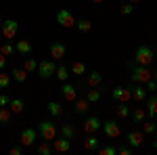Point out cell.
Segmentation results:
<instances>
[{"mask_svg": "<svg viewBox=\"0 0 157 155\" xmlns=\"http://www.w3.org/2000/svg\"><path fill=\"white\" fill-rule=\"evenodd\" d=\"M115 111H117V118L120 119H126V118H130V107L126 105V103H117V107H115Z\"/></svg>", "mask_w": 157, "mask_h": 155, "instance_id": "26", "label": "cell"}, {"mask_svg": "<svg viewBox=\"0 0 157 155\" xmlns=\"http://www.w3.org/2000/svg\"><path fill=\"white\" fill-rule=\"evenodd\" d=\"M117 153H120V155H132V153H134V149L130 147V145H128V147L124 145V147H117Z\"/></svg>", "mask_w": 157, "mask_h": 155, "instance_id": "39", "label": "cell"}, {"mask_svg": "<svg viewBox=\"0 0 157 155\" xmlns=\"http://www.w3.org/2000/svg\"><path fill=\"white\" fill-rule=\"evenodd\" d=\"M111 96H113L115 101L128 103V101L132 99V92H130V88H126V86H115V88L111 90Z\"/></svg>", "mask_w": 157, "mask_h": 155, "instance_id": "8", "label": "cell"}, {"mask_svg": "<svg viewBox=\"0 0 157 155\" xmlns=\"http://www.w3.org/2000/svg\"><path fill=\"white\" fill-rule=\"evenodd\" d=\"M153 59H155L153 57V50L149 46H145V44H140V46L136 48V52H134V63L136 65H147L149 67L153 63Z\"/></svg>", "mask_w": 157, "mask_h": 155, "instance_id": "3", "label": "cell"}, {"mask_svg": "<svg viewBox=\"0 0 157 155\" xmlns=\"http://www.w3.org/2000/svg\"><path fill=\"white\" fill-rule=\"evenodd\" d=\"M155 88H157V82L153 80V78H151V80L147 82V90H155Z\"/></svg>", "mask_w": 157, "mask_h": 155, "instance_id": "41", "label": "cell"}, {"mask_svg": "<svg viewBox=\"0 0 157 155\" xmlns=\"http://www.w3.org/2000/svg\"><path fill=\"white\" fill-rule=\"evenodd\" d=\"M15 50H17L19 55H32V52H34V46H32V42H29V40H17Z\"/></svg>", "mask_w": 157, "mask_h": 155, "instance_id": "16", "label": "cell"}, {"mask_svg": "<svg viewBox=\"0 0 157 155\" xmlns=\"http://www.w3.org/2000/svg\"><path fill=\"white\" fill-rule=\"evenodd\" d=\"M145 103H147V105H145V111H147V115H149V118H155V115H157V96L155 95H151V96H149V99H145Z\"/></svg>", "mask_w": 157, "mask_h": 155, "instance_id": "15", "label": "cell"}, {"mask_svg": "<svg viewBox=\"0 0 157 155\" xmlns=\"http://www.w3.org/2000/svg\"><path fill=\"white\" fill-rule=\"evenodd\" d=\"M57 23L65 29H71V27H75V17H73L71 11L61 9V11H57Z\"/></svg>", "mask_w": 157, "mask_h": 155, "instance_id": "5", "label": "cell"}, {"mask_svg": "<svg viewBox=\"0 0 157 155\" xmlns=\"http://www.w3.org/2000/svg\"><path fill=\"white\" fill-rule=\"evenodd\" d=\"M9 84H11V76L4 73V69H2L0 72V88H9Z\"/></svg>", "mask_w": 157, "mask_h": 155, "instance_id": "37", "label": "cell"}, {"mask_svg": "<svg viewBox=\"0 0 157 155\" xmlns=\"http://www.w3.org/2000/svg\"><path fill=\"white\" fill-rule=\"evenodd\" d=\"M65 55H67V46H65L63 42L57 40V42L50 44V59H52V61H61Z\"/></svg>", "mask_w": 157, "mask_h": 155, "instance_id": "7", "label": "cell"}, {"mask_svg": "<svg viewBox=\"0 0 157 155\" xmlns=\"http://www.w3.org/2000/svg\"><path fill=\"white\" fill-rule=\"evenodd\" d=\"M130 118L134 119V124H143L147 119V111L143 107H134L132 111H130Z\"/></svg>", "mask_w": 157, "mask_h": 155, "instance_id": "19", "label": "cell"}, {"mask_svg": "<svg viewBox=\"0 0 157 155\" xmlns=\"http://www.w3.org/2000/svg\"><path fill=\"white\" fill-rule=\"evenodd\" d=\"M9 105H11L13 113H17V115H19V113H23V109H25V101H23V99H13Z\"/></svg>", "mask_w": 157, "mask_h": 155, "instance_id": "22", "label": "cell"}, {"mask_svg": "<svg viewBox=\"0 0 157 155\" xmlns=\"http://www.w3.org/2000/svg\"><path fill=\"white\" fill-rule=\"evenodd\" d=\"M101 96H103V90H98V88H90V90H86V99H88L90 103L101 101Z\"/></svg>", "mask_w": 157, "mask_h": 155, "instance_id": "27", "label": "cell"}, {"mask_svg": "<svg viewBox=\"0 0 157 155\" xmlns=\"http://www.w3.org/2000/svg\"><path fill=\"white\" fill-rule=\"evenodd\" d=\"M153 134H155V141H153V147H155V149H157V130L153 132Z\"/></svg>", "mask_w": 157, "mask_h": 155, "instance_id": "44", "label": "cell"}, {"mask_svg": "<svg viewBox=\"0 0 157 155\" xmlns=\"http://www.w3.org/2000/svg\"><path fill=\"white\" fill-rule=\"evenodd\" d=\"M90 2H97V4H101V2H103V0H90Z\"/></svg>", "mask_w": 157, "mask_h": 155, "instance_id": "46", "label": "cell"}, {"mask_svg": "<svg viewBox=\"0 0 157 155\" xmlns=\"http://www.w3.org/2000/svg\"><path fill=\"white\" fill-rule=\"evenodd\" d=\"M103 132L107 134L109 138H117L121 134V130H120V124L115 122V119H107L105 124H103Z\"/></svg>", "mask_w": 157, "mask_h": 155, "instance_id": "9", "label": "cell"}, {"mask_svg": "<svg viewBox=\"0 0 157 155\" xmlns=\"http://www.w3.org/2000/svg\"><path fill=\"white\" fill-rule=\"evenodd\" d=\"M0 52H2L4 57H11L13 52H15V46H13L11 42H2V44H0Z\"/></svg>", "mask_w": 157, "mask_h": 155, "instance_id": "34", "label": "cell"}, {"mask_svg": "<svg viewBox=\"0 0 157 155\" xmlns=\"http://www.w3.org/2000/svg\"><path fill=\"white\" fill-rule=\"evenodd\" d=\"M69 149H71V141H69V138H65V136L55 138V143H52V151H57V153H67Z\"/></svg>", "mask_w": 157, "mask_h": 155, "instance_id": "13", "label": "cell"}, {"mask_svg": "<svg viewBox=\"0 0 157 155\" xmlns=\"http://www.w3.org/2000/svg\"><path fill=\"white\" fill-rule=\"evenodd\" d=\"M97 151H98V155H117V147H113V145H105V147H98Z\"/></svg>", "mask_w": 157, "mask_h": 155, "instance_id": "33", "label": "cell"}, {"mask_svg": "<svg viewBox=\"0 0 157 155\" xmlns=\"http://www.w3.org/2000/svg\"><path fill=\"white\" fill-rule=\"evenodd\" d=\"M36 138H38V130H34V128H25L21 132V136H19V141H21L23 147H32Z\"/></svg>", "mask_w": 157, "mask_h": 155, "instance_id": "10", "label": "cell"}, {"mask_svg": "<svg viewBox=\"0 0 157 155\" xmlns=\"http://www.w3.org/2000/svg\"><path fill=\"white\" fill-rule=\"evenodd\" d=\"M120 11H121V15H132L134 4H132V2H124V4L120 6Z\"/></svg>", "mask_w": 157, "mask_h": 155, "instance_id": "38", "label": "cell"}, {"mask_svg": "<svg viewBox=\"0 0 157 155\" xmlns=\"http://www.w3.org/2000/svg\"><path fill=\"white\" fill-rule=\"evenodd\" d=\"M0 44H2V34H0Z\"/></svg>", "mask_w": 157, "mask_h": 155, "instance_id": "49", "label": "cell"}, {"mask_svg": "<svg viewBox=\"0 0 157 155\" xmlns=\"http://www.w3.org/2000/svg\"><path fill=\"white\" fill-rule=\"evenodd\" d=\"M98 145H101V141H98V136H94V134H88L84 138V149L86 151H97Z\"/></svg>", "mask_w": 157, "mask_h": 155, "instance_id": "18", "label": "cell"}, {"mask_svg": "<svg viewBox=\"0 0 157 155\" xmlns=\"http://www.w3.org/2000/svg\"><path fill=\"white\" fill-rule=\"evenodd\" d=\"M73 103H75V107H73V111H75L78 115H84L86 111L90 109V101H88V99H75Z\"/></svg>", "mask_w": 157, "mask_h": 155, "instance_id": "17", "label": "cell"}, {"mask_svg": "<svg viewBox=\"0 0 157 155\" xmlns=\"http://www.w3.org/2000/svg\"><path fill=\"white\" fill-rule=\"evenodd\" d=\"M101 82H103V78H101V73L98 72H90L88 73V86H90V88H97V86H101Z\"/></svg>", "mask_w": 157, "mask_h": 155, "instance_id": "23", "label": "cell"}, {"mask_svg": "<svg viewBox=\"0 0 157 155\" xmlns=\"http://www.w3.org/2000/svg\"><path fill=\"white\" fill-rule=\"evenodd\" d=\"M4 67H6V57H4V55L0 52V72H2Z\"/></svg>", "mask_w": 157, "mask_h": 155, "instance_id": "43", "label": "cell"}, {"mask_svg": "<svg viewBox=\"0 0 157 155\" xmlns=\"http://www.w3.org/2000/svg\"><path fill=\"white\" fill-rule=\"evenodd\" d=\"M101 119L94 118V115H90V118H86L84 119V132H88V134H94V132L101 130Z\"/></svg>", "mask_w": 157, "mask_h": 155, "instance_id": "12", "label": "cell"}, {"mask_svg": "<svg viewBox=\"0 0 157 155\" xmlns=\"http://www.w3.org/2000/svg\"><path fill=\"white\" fill-rule=\"evenodd\" d=\"M155 130H157V124L153 122V118H149L147 122H143V132H145V134H153Z\"/></svg>", "mask_w": 157, "mask_h": 155, "instance_id": "30", "label": "cell"}, {"mask_svg": "<svg viewBox=\"0 0 157 155\" xmlns=\"http://www.w3.org/2000/svg\"><path fill=\"white\" fill-rule=\"evenodd\" d=\"M11 73H13V80H17L19 84H23L25 80H27V72H25L23 67H15Z\"/></svg>", "mask_w": 157, "mask_h": 155, "instance_id": "25", "label": "cell"}, {"mask_svg": "<svg viewBox=\"0 0 157 155\" xmlns=\"http://www.w3.org/2000/svg\"><path fill=\"white\" fill-rule=\"evenodd\" d=\"M57 132H59V128L50 122V119H42L40 124H38V134L44 138V141H55L57 138Z\"/></svg>", "mask_w": 157, "mask_h": 155, "instance_id": "2", "label": "cell"}, {"mask_svg": "<svg viewBox=\"0 0 157 155\" xmlns=\"http://www.w3.org/2000/svg\"><path fill=\"white\" fill-rule=\"evenodd\" d=\"M128 2H132V4H136V2H138V0H128Z\"/></svg>", "mask_w": 157, "mask_h": 155, "instance_id": "47", "label": "cell"}, {"mask_svg": "<svg viewBox=\"0 0 157 155\" xmlns=\"http://www.w3.org/2000/svg\"><path fill=\"white\" fill-rule=\"evenodd\" d=\"M2 21H4V19H2V17H0V25H2Z\"/></svg>", "mask_w": 157, "mask_h": 155, "instance_id": "48", "label": "cell"}, {"mask_svg": "<svg viewBox=\"0 0 157 155\" xmlns=\"http://www.w3.org/2000/svg\"><path fill=\"white\" fill-rule=\"evenodd\" d=\"M75 27H78L82 34H86V32H90V29H92V23H90L88 19H80V21H75Z\"/></svg>", "mask_w": 157, "mask_h": 155, "instance_id": "32", "label": "cell"}, {"mask_svg": "<svg viewBox=\"0 0 157 155\" xmlns=\"http://www.w3.org/2000/svg\"><path fill=\"white\" fill-rule=\"evenodd\" d=\"M46 109H48V113L52 118H61L63 115V107H61V103H57V101H50L48 105H46Z\"/></svg>", "mask_w": 157, "mask_h": 155, "instance_id": "21", "label": "cell"}, {"mask_svg": "<svg viewBox=\"0 0 157 155\" xmlns=\"http://www.w3.org/2000/svg\"><path fill=\"white\" fill-rule=\"evenodd\" d=\"M57 72V63L52 59H44L38 63V76L42 78V80H46V78H50L52 73Z\"/></svg>", "mask_w": 157, "mask_h": 155, "instance_id": "6", "label": "cell"}, {"mask_svg": "<svg viewBox=\"0 0 157 155\" xmlns=\"http://www.w3.org/2000/svg\"><path fill=\"white\" fill-rule=\"evenodd\" d=\"M59 132L63 134V136H65V138H69V141H71L73 136H75V128H73L71 124H61Z\"/></svg>", "mask_w": 157, "mask_h": 155, "instance_id": "24", "label": "cell"}, {"mask_svg": "<svg viewBox=\"0 0 157 155\" xmlns=\"http://www.w3.org/2000/svg\"><path fill=\"white\" fill-rule=\"evenodd\" d=\"M128 145H130L132 149H138V147L143 145V134H140V132H130V134H128Z\"/></svg>", "mask_w": 157, "mask_h": 155, "instance_id": "20", "label": "cell"}, {"mask_svg": "<svg viewBox=\"0 0 157 155\" xmlns=\"http://www.w3.org/2000/svg\"><path fill=\"white\" fill-rule=\"evenodd\" d=\"M151 78H153V80L157 82V72H153V73H151Z\"/></svg>", "mask_w": 157, "mask_h": 155, "instance_id": "45", "label": "cell"}, {"mask_svg": "<svg viewBox=\"0 0 157 155\" xmlns=\"http://www.w3.org/2000/svg\"><path fill=\"white\" fill-rule=\"evenodd\" d=\"M57 78H59L61 82H67V78H69V73H71V69H67L65 65H57Z\"/></svg>", "mask_w": 157, "mask_h": 155, "instance_id": "28", "label": "cell"}, {"mask_svg": "<svg viewBox=\"0 0 157 155\" xmlns=\"http://www.w3.org/2000/svg\"><path fill=\"white\" fill-rule=\"evenodd\" d=\"M130 92H132V99L136 101V103H143V101L147 99V88H143V84L132 86V88H130Z\"/></svg>", "mask_w": 157, "mask_h": 155, "instance_id": "14", "label": "cell"}, {"mask_svg": "<svg viewBox=\"0 0 157 155\" xmlns=\"http://www.w3.org/2000/svg\"><path fill=\"white\" fill-rule=\"evenodd\" d=\"M11 153H13V155H23V147H13Z\"/></svg>", "mask_w": 157, "mask_h": 155, "instance_id": "42", "label": "cell"}, {"mask_svg": "<svg viewBox=\"0 0 157 155\" xmlns=\"http://www.w3.org/2000/svg\"><path fill=\"white\" fill-rule=\"evenodd\" d=\"M130 67H132L130 78H132L134 84H147L149 80H151V69H149L147 65H136V63H130Z\"/></svg>", "mask_w": 157, "mask_h": 155, "instance_id": "1", "label": "cell"}, {"mask_svg": "<svg viewBox=\"0 0 157 155\" xmlns=\"http://www.w3.org/2000/svg\"><path fill=\"white\" fill-rule=\"evenodd\" d=\"M23 69H25L27 73L36 72V69H38V61H36V59H32V57H29V59H25V65H23Z\"/></svg>", "mask_w": 157, "mask_h": 155, "instance_id": "35", "label": "cell"}, {"mask_svg": "<svg viewBox=\"0 0 157 155\" xmlns=\"http://www.w3.org/2000/svg\"><path fill=\"white\" fill-rule=\"evenodd\" d=\"M17 32H19V23L15 19H4L2 25H0V34H2V38H6V40H13V38L17 36Z\"/></svg>", "mask_w": 157, "mask_h": 155, "instance_id": "4", "label": "cell"}, {"mask_svg": "<svg viewBox=\"0 0 157 155\" xmlns=\"http://www.w3.org/2000/svg\"><path fill=\"white\" fill-rule=\"evenodd\" d=\"M38 153H40V155H50V153H52V147H50L48 141H44L42 145H38Z\"/></svg>", "mask_w": 157, "mask_h": 155, "instance_id": "36", "label": "cell"}, {"mask_svg": "<svg viewBox=\"0 0 157 155\" xmlns=\"http://www.w3.org/2000/svg\"><path fill=\"white\" fill-rule=\"evenodd\" d=\"M61 95H63V99H65V101L73 103V101L78 99V86L65 82V84H63V88H61Z\"/></svg>", "mask_w": 157, "mask_h": 155, "instance_id": "11", "label": "cell"}, {"mask_svg": "<svg viewBox=\"0 0 157 155\" xmlns=\"http://www.w3.org/2000/svg\"><path fill=\"white\" fill-rule=\"evenodd\" d=\"M11 118H13V111H11V109L0 107V124H2V126H6V124L11 122Z\"/></svg>", "mask_w": 157, "mask_h": 155, "instance_id": "29", "label": "cell"}, {"mask_svg": "<svg viewBox=\"0 0 157 155\" xmlns=\"http://www.w3.org/2000/svg\"><path fill=\"white\" fill-rule=\"evenodd\" d=\"M9 103H11V99H9V96H6V95H0V107H6Z\"/></svg>", "mask_w": 157, "mask_h": 155, "instance_id": "40", "label": "cell"}, {"mask_svg": "<svg viewBox=\"0 0 157 155\" xmlns=\"http://www.w3.org/2000/svg\"><path fill=\"white\" fill-rule=\"evenodd\" d=\"M71 73L73 76H84L86 73V65L82 63V61H75V63L71 65Z\"/></svg>", "mask_w": 157, "mask_h": 155, "instance_id": "31", "label": "cell"}]
</instances>
